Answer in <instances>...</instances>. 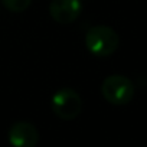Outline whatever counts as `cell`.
Segmentation results:
<instances>
[{"mask_svg":"<svg viewBox=\"0 0 147 147\" xmlns=\"http://www.w3.org/2000/svg\"><path fill=\"white\" fill-rule=\"evenodd\" d=\"M120 45L117 32L104 25L92 26L85 35V46L90 53L97 58H107L113 55Z\"/></svg>","mask_w":147,"mask_h":147,"instance_id":"obj_1","label":"cell"},{"mask_svg":"<svg viewBox=\"0 0 147 147\" xmlns=\"http://www.w3.org/2000/svg\"><path fill=\"white\" fill-rule=\"evenodd\" d=\"M101 94L113 105H125L134 97V84L124 75H110L101 84Z\"/></svg>","mask_w":147,"mask_h":147,"instance_id":"obj_2","label":"cell"},{"mask_svg":"<svg viewBox=\"0 0 147 147\" xmlns=\"http://www.w3.org/2000/svg\"><path fill=\"white\" fill-rule=\"evenodd\" d=\"M51 105L56 117L65 121H71V120H75L81 114L82 100L75 90L61 88L53 94Z\"/></svg>","mask_w":147,"mask_h":147,"instance_id":"obj_3","label":"cell"},{"mask_svg":"<svg viewBox=\"0 0 147 147\" xmlns=\"http://www.w3.org/2000/svg\"><path fill=\"white\" fill-rule=\"evenodd\" d=\"M82 12L81 0H52L49 5V13L52 19L61 25H69L75 22Z\"/></svg>","mask_w":147,"mask_h":147,"instance_id":"obj_4","label":"cell"},{"mask_svg":"<svg viewBox=\"0 0 147 147\" xmlns=\"http://www.w3.org/2000/svg\"><path fill=\"white\" fill-rule=\"evenodd\" d=\"M7 140L13 147H35L39 141V133L32 123L18 121L9 128Z\"/></svg>","mask_w":147,"mask_h":147,"instance_id":"obj_5","label":"cell"},{"mask_svg":"<svg viewBox=\"0 0 147 147\" xmlns=\"http://www.w3.org/2000/svg\"><path fill=\"white\" fill-rule=\"evenodd\" d=\"M3 6L13 13H20L28 10V7L30 6L32 0H2Z\"/></svg>","mask_w":147,"mask_h":147,"instance_id":"obj_6","label":"cell"}]
</instances>
